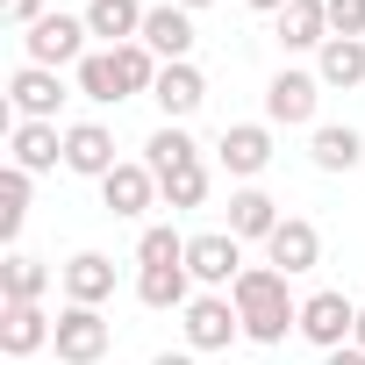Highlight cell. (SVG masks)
Segmentation results:
<instances>
[{"instance_id":"6da1fadb","label":"cell","mask_w":365,"mask_h":365,"mask_svg":"<svg viewBox=\"0 0 365 365\" xmlns=\"http://www.w3.org/2000/svg\"><path fill=\"white\" fill-rule=\"evenodd\" d=\"M230 301H237L251 344H287V329H301V301L287 294L279 265H244V279L230 287Z\"/></svg>"},{"instance_id":"7a4b0ae2","label":"cell","mask_w":365,"mask_h":365,"mask_svg":"<svg viewBox=\"0 0 365 365\" xmlns=\"http://www.w3.org/2000/svg\"><path fill=\"white\" fill-rule=\"evenodd\" d=\"M86 15H43L36 29H22V51H29V65H43V72H79L86 65Z\"/></svg>"},{"instance_id":"3957f363","label":"cell","mask_w":365,"mask_h":365,"mask_svg":"<svg viewBox=\"0 0 365 365\" xmlns=\"http://www.w3.org/2000/svg\"><path fill=\"white\" fill-rule=\"evenodd\" d=\"M51 344H58V358H65V365H101V358H108V344H115V329L101 322V308L65 301V308H58V336H51Z\"/></svg>"},{"instance_id":"277c9868","label":"cell","mask_w":365,"mask_h":365,"mask_svg":"<svg viewBox=\"0 0 365 365\" xmlns=\"http://www.w3.org/2000/svg\"><path fill=\"white\" fill-rule=\"evenodd\" d=\"M187 272L201 287H237L244 279V244L230 230H208V237H187Z\"/></svg>"},{"instance_id":"5b68a950","label":"cell","mask_w":365,"mask_h":365,"mask_svg":"<svg viewBox=\"0 0 365 365\" xmlns=\"http://www.w3.org/2000/svg\"><path fill=\"white\" fill-rule=\"evenodd\" d=\"M351 329H358V301H344V294H308L301 301V336L315 351H344Z\"/></svg>"},{"instance_id":"8992f818","label":"cell","mask_w":365,"mask_h":365,"mask_svg":"<svg viewBox=\"0 0 365 365\" xmlns=\"http://www.w3.org/2000/svg\"><path fill=\"white\" fill-rule=\"evenodd\" d=\"M315 101H322V79H315V72H279V79L265 86V122L301 129V122H315Z\"/></svg>"},{"instance_id":"52a82bcc","label":"cell","mask_w":365,"mask_h":365,"mask_svg":"<svg viewBox=\"0 0 365 365\" xmlns=\"http://www.w3.org/2000/svg\"><path fill=\"white\" fill-rule=\"evenodd\" d=\"M265 258H272L287 279H294V272H315V265H322V230L301 222V215H287V222L265 237Z\"/></svg>"},{"instance_id":"ba28073f","label":"cell","mask_w":365,"mask_h":365,"mask_svg":"<svg viewBox=\"0 0 365 365\" xmlns=\"http://www.w3.org/2000/svg\"><path fill=\"white\" fill-rule=\"evenodd\" d=\"M136 43H150L165 65H187V51H194V15L179 8V0H165V8L143 15V36H136Z\"/></svg>"},{"instance_id":"9c48e42d","label":"cell","mask_w":365,"mask_h":365,"mask_svg":"<svg viewBox=\"0 0 365 365\" xmlns=\"http://www.w3.org/2000/svg\"><path fill=\"white\" fill-rule=\"evenodd\" d=\"M122 158H115V136L101 129V122H72L65 129V172H79V179H108Z\"/></svg>"},{"instance_id":"30bf717a","label":"cell","mask_w":365,"mask_h":365,"mask_svg":"<svg viewBox=\"0 0 365 365\" xmlns=\"http://www.w3.org/2000/svg\"><path fill=\"white\" fill-rule=\"evenodd\" d=\"M237 329H244L237 301H215V294L187 301V344H194V351H230V336H237Z\"/></svg>"},{"instance_id":"8fae6325","label":"cell","mask_w":365,"mask_h":365,"mask_svg":"<svg viewBox=\"0 0 365 365\" xmlns=\"http://www.w3.org/2000/svg\"><path fill=\"white\" fill-rule=\"evenodd\" d=\"M58 336V322L36 308V301H8V308H0V351H8V358H29V351H43Z\"/></svg>"},{"instance_id":"7c38bea8","label":"cell","mask_w":365,"mask_h":365,"mask_svg":"<svg viewBox=\"0 0 365 365\" xmlns=\"http://www.w3.org/2000/svg\"><path fill=\"white\" fill-rule=\"evenodd\" d=\"M215 150H222V165H230L237 179H258V172L272 165V129H265V122H230Z\"/></svg>"},{"instance_id":"4fadbf2b","label":"cell","mask_w":365,"mask_h":365,"mask_svg":"<svg viewBox=\"0 0 365 365\" xmlns=\"http://www.w3.org/2000/svg\"><path fill=\"white\" fill-rule=\"evenodd\" d=\"M8 101H15V115H22V122H51V115H58V101H65V86H58V72L22 65V72L8 79Z\"/></svg>"},{"instance_id":"5bb4252c","label":"cell","mask_w":365,"mask_h":365,"mask_svg":"<svg viewBox=\"0 0 365 365\" xmlns=\"http://www.w3.org/2000/svg\"><path fill=\"white\" fill-rule=\"evenodd\" d=\"M65 301H79V308H101L108 294H115V258H101V251H79V258H65Z\"/></svg>"},{"instance_id":"9a60e30c","label":"cell","mask_w":365,"mask_h":365,"mask_svg":"<svg viewBox=\"0 0 365 365\" xmlns=\"http://www.w3.org/2000/svg\"><path fill=\"white\" fill-rule=\"evenodd\" d=\"M101 201H108V215H143L158 201V172L150 165H115L101 179Z\"/></svg>"},{"instance_id":"2e32d148","label":"cell","mask_w":365,"mask_h":365,"mask_svg":"<svg viewBox=\"0 0 365 365\" xmlns=\"http://www.w3.org/2000/svg\"><path fill=\"white\" fill-rule=\"evenodd\" d=\"M150 101L165 108V122H187V115L208 101V79H201L194 65H165V72H158V86H150Z\"/></svg>"},{"instance_id":"e0dca14e","label":"cell","mask_w":365,"mask_h":365,"mask_svg":"<svg viewBox=\"0 0 365 365\" xmlns=\"http://www.w3.org/2000/svg\"><path fill=\"white\" fill-rule=\"evenodd\" d=\"M143 0H86V29L93 36H108V51H122V43H136L143 36Z\"/></svg>"},{"instance_id":"ac0fdd59","label":"cell","mask_w":365,"mask_h":365,"mask_svg":"<svg viewBox=\"0 0 365 365\" xmlns=\"http://www.w3.org/2000/svg\"><path fill=\"white\" fill-rule=\"evenodd\" d=\"M279 222H287V215H279V201H272V194H258V187L230 194V237H237V244H251V237L265 244Z\"/></svg>"},{"instance_id":"d6986e66","label":"cell","mask_w":365,"mask_h":365,"mask_svg":"<svg viewBox=\"0 0 365 365\" xmlns=\"http://www.w3.org/2000/svg\"><path fill=\"white\" fill-rule=\"evenodd\" d=\"M15 165L36 179V172H51V165H65V136H58V122H15Z\"/></svg>"},{"instance_id":"ffe728a7","label":"cell","mask_w":365,"mask_h":365,"mask_svg":"<svg viewBox=\"0 0 365 365\" xmlns=\"http://www.w3.org/2000/svg\"><path fill=\"white\" fill-rule=\"evenodd\" d=\"M315 79L322 86H365V36H329L322 43V58H315Z\"/></svg>"},{"instance_id":"44dd1931","label":"cell","mask_w":365,"mask_h":365,"mask_svg":"<svg viewBox=\"0 0 365 365\" xmlns=\"http://www.w3.org/2000/svg\"><path fill=\"white\" fill-rule=\"evenodd\" d=\"M279 43L287 51H322L329 43V8L322 0H294V8L279 15Z\"/></svg>"},{"instance_id":"7402d4cb","label":"cell","mask_w":365,"mask_h":365,"mask_svg":"<svg viewBox=\"0 0 365 365\" xmlns=\"http://www.w3.org/2000/svg\"><path fill=\"white\" fill-rule=\"evenodd\" d=\"M187 265H136V301L143 308H187Z\"/></svg>"},{"instance_id":"603a6c76","label":"cell","mask_w":365,"mask_h":365,"mask_svg":"<svg viewBox=\"0 0 365 365\" xmlns=\"http://www.w3.org/2000/svg\"><path fill=\"white\" fill-rule=\"evenodd\" d=\"M308 158H315L322 172H351V165L365 158V136H358V129H344V122H322V129H315V143H308Z\"/></svg>"},{"instance_id":"cb8c5ba5","label":"cell","mask_w":365,"mask_h":365,"mask_svg":"<svg viewBox=\"0 0 365 365\" xmlns=\"http://www.w3.org/2000/svg\"><path fill=\"white\" fill-rule=\"evenodd\" d=\"M143 165H150V172L165 179V172H179V165H201V150H194V136L179 129V122H165V129H158V136L143 143Z\"/></svg>"},{"instance_id":"d4e9b609","label":"cell","mask_w":365,"mask_h":365,"mask_svg":"<svg viewBox=\"0 0 365 365\" xmlns=\"http://www.w3.org/2000/svg\"><path fill=\"white\" fill-rule=\"evenodd\" d=\"M79 93L86 101H129V86H122V65H115V51H86V65H79Z\"/></svg>"},{"instance_id":"484cf974","label":"cell","mask_w":365,"mask_h":365,"mask_svg":"<svg viewBox=\"0 0 365 365\" xmlns=\"http://www.w3.org/2000/svg\"><path fill=\"white\" fill-rule=\"evenodd\" d=\"M22 222H29V172L22 165H8V172H0V237H22Z\"/></svg>"},{"instance_id":"4316f807","label":"cell","mask_w":365,"mask_h":365,"mask_svg":"<svg viewBox=\"0 0 365 365\" xmlns=\"http://www.w3.org/2000/svg\"><path fill=\"white\" fill-rule=\"evenodd\" d=\"M43 287H51V265H36L29 251H15L8 272H0V294L8 301H43Z\"/></svg>"},{"instance_id":"83f0119b","label":"cell","mask_w":365,"mask_h":365,"mask_svg":"<svg viewBox=\"0 0 365 365\" xmlns=\"http://www.w3.org/2000/svg\"><path fill=\"white\" fill-rule=\"evenodd\" d=\"M158 194H165V208H201V201H208V165H179V172H165Z\"/></svg>"},{"instance_id":"f1b7e54d","label":"cell","mask_w":365,"mask_h":365,"mask_svg":"<svg viewBox=\"0 0 365 365\" xmlns=\"http://www.w3.org/2000/svg\"><path fill=\"white\" fill-rule=\"evenodd\" d=\"M136 265H187V237H172V230H143Z\"/></svg>"},{"instance_id":"f546056e","label":"cell","mask_w":365,"mask_h":365,"mask_svg":"<svg viewBox=\"0 0 365 365\" xmlns=\"http://www.w3.org/2000/svg\"><path fill=\"white\" fill-rule=\"evenodd\" d=\"M329 8V36H365V0H322Z\"/></svg>"},{"instance_id":"4dcf8cb0","label":"cell","mask_w":365,"mask_h":365,"mask_svg":"<svg viewBox=\"0 0 365 365\" xmlns=\"http://www.w3.org/2000/svg\"><path fill=\"white\" fill-rule=\"evenodd\" d=\"M0 15H8L15 29H36L43 22V0H0Z\"/></svg>"},{"instance_id":"1f68e13d","label":"cell","mask_w":365,"mask_h":365,"mask_svg":"<svg viewBox=\"0 0 365 365\" xmlns=\"http://www.w3.org/2000/svg\"><path fill=\"white\" fill-rule=\"evenodd\" d=\"M322 365H365V351H358V344H344V351H322Z\"/></svg>"},{"instance_id":"d6a6232c","label":"cell","mask_w":365,"mask_h":365,"mask_svg":"<svg viewBox=\"0 0 365 365\" xmlns=\"http://www.w3.org/2000/svg\"><path fill=\"white\" fill-rule=\"evenodd\" d=\"M244 8H258V15H287L294 0H244Z\"/></svg>"},{"instance_id":"836d02e7","label":"cell","mask_w":365,"mask_h":365,"mask_svg":"<svg viewBox=\"0 0 365 365\" xmlns=\"http://www.w3.org/2000/svg\"><path fill=\"white\" fill-rule=\"evenodd\" d=\"M150 365H194V358H187V351H158Z\"/></svg>"},{"instance_id":"e575fe53","label":"cell","mask_w":365,"mask_h":365,"mask_svg":"<svg viewBox=\"0 0 365 365\" xmlns=\"http://www.w3.org/2000/svg\"><path fill=\"white\" fill-rule=\"evenodd\" d=\"M351 344H358V351H365V301H358V329H351Z\"/></svg>"},{"instance_id":"d590c367","label":"cell","mask_w":365,"mask_h":365,"mask_svg":"<svg viewBox=\"0 0 365 365\" xmlns=\"http://www.w3.org/2000/svg\"><path fill=\"white\" fill-rule=\"evenodd\" d=\"M179 8H187V15H194V8H208V0H179Z\"/></svg>"}]
</instances>
